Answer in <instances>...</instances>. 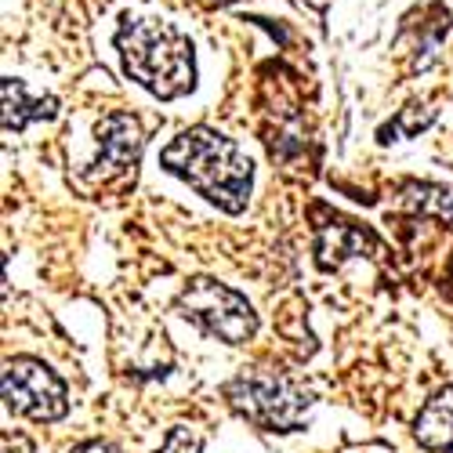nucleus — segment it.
<instances>
[{
  "instance_id": "11",
  "label": "nucleus",
  "mask_w": 453,
  "mask_h": 453,
  "mask_svg": "<svg viewBox=\"0 0 453 453\" xmlns=\"http://www.w3.org/2000/svg\"><path fill=\"white\" fill-rule=\"evenodd\" d=\"M203 449V432L188 428V425H174L167 432V442L157 453H200Z\"/></svg>"
},
{
  "instance_id": "10",
  "label": "nucleus",
  "mask_w": 453,
  "mask_h": 453,
  "mask_svg": "<svg viewBox=\"0 0 453 453\" xmlns=\"http://www.w3.org/2000/svg\"><path fill=\"white\" fill-rule=\"evenodd\" d=\"M406 203L413 211H435V214H446L453 211V196L439 185H406Z\"/></svg>"
},
{
  "instance_id": "7",
  "label": "nucleus",
  "mask_w": 453,
  "mask_h": 453,
  "mask_svg": "<svg viewBox=\"0 0 453 453\" xmlns=\"http://www.w3.org/2000/svg\"><path fill=\"white\" fill-rule=\"evenodd\" d=\"M373 250H377V240L366 229H359L356 221H345V218H330L316 240L319 269H337L342 261L359 257V254H373Z\"/></svg>"
},
{
  "instance_id": "3",
  "label": "nucleus",
  "mask_w": 453,
  "mask_h": 453,
  "mask_svg": "<svg viewBox=\"0 0 453 453\" xmlns=\"http://www.w3.org/2000/svg\"><path fill=\"white\" fill-rule=\"evenodd\" d=\"M225 399L236 413L265 432H297L309 421L312 395L290 377L273 370H247L225 385Z\"/></svg>"
},
{
  "instance_id": "8",
  "label": "nucleus",
  "mask_w": 453,
  "mask_h": 453,
  "mask_svg": "<svg viewBox=\"0 0 453 453\" xmlns=\"http://www.w3.org/2000/svg\"><path fill=\"white\" fill-rule=\"evenodd\" d=\"M413 439L425 449H449L453 446V385L439 388L413 421Z\"/></svg>"
},
{
  "instance_id": "9",
  "label": "nucleus",
  "mask_w": 453,
  "mask_h": 453,
  "mask_svg": "<svg viewBox=\"0 0 453 453\" xmlns=\"http://www.w3.org/2000/svg\"><path fill=\"white\" fill-rule=\"evenodd\" d=\"M55 117V98L29 102L26 88L19 81H4V131H22L29 120H48Z\"/></svg>"
},
{
  "instance_id": "4",
  "label": "nucleus",
  "mask_w": 453,
  "mask_h": 453,
  "mask_svg": "<svg viewBox=\"0 0 453 453\" xmlns=\"http://www.w3.org/2000/svg\"><path fill=\"white\" fill-rule=\"evenodd\" d=\"M178 316L188 323H196L203 334L218 337L225 345H247L257 334V316L250 309V301L236 294L233 287H225L218 280H193L178 294Z\"/></svg>"
},
{
  "instance_id": "6",
  "label": "nucleus",
  "mask_w": 453,
  "mask_h": 453,
  "mask_svg": "<svg viewBox=\"0 0 453 453\" xmlns=\"http://www.w3.org/2000/svg\"><path fill=\"white\" fill-rule=\"evenodd\" d=\"M138 153H142V127L134 117L127 112H112L98 124V157H95V174L102 181L117 178V174H127L134 164H138Z\"/></svg>"
},
{
  "instance_id": "5",
  "label": "nucleus",
  "mask_w": 453,
  "mask_h": 453,
  "mask_svg": "<svg viewBox=\"0 0 453 453\" xmlns=\"http://www.w3.org/2000/svg\"><path fill=\"white\" fill-rule=\"evenodd\" d=\"M4 406L41 425L58 421L69 410L65 381L41 359H12L4 366Z\"/></svg>"
},
{
  "instance_id": "12",
  "label": "nucleus",
  "mask_w": 453,
  "mask_h": 453,
  "mask_svg": "<svg viewBox=\"0 0 453 453\" xmlns=\"http://www.w3.org/2000/svg\"><path fill=\"white\" fill-rule=\"evenodd\" d=\"M69 453H117L109 442H102V439H91V442H81V446H73Z\"/></svg>"
},
{
  "instance_id": "1",
  "label": "nucleus",
  "mask_w": 453,
  "mask_h": 453,
  "mask_svg": "<svg viewBox=\"0 0 453 453\" xmlns=\"http://www.w3.org/2000/svg\"><path fill=\"white\" fill-rule=\"evenodd\" d=\"M160 164L174 178L188 181L200 196H207L225 214H240L250 200L254 164L233 138H225L211 127L181 131L160 153Z\"/></svg>"
},
{
  "instance_id": "2",
  "label": "nucleus",
  "mask_w": 453,
  "mask_h": 453,
  "mask_svg": "<svg viewBox=\"0 0 453 453\" xmlns=\"http://www.w3.org/2000/svg\"><path fill=\"white\" fill-rule=\"evenodd\" d=\"M117 51L127 77L157 98H178L196 84L188 36L160 19H127L117 33Z\"/></svg>"
}]
</instances>
